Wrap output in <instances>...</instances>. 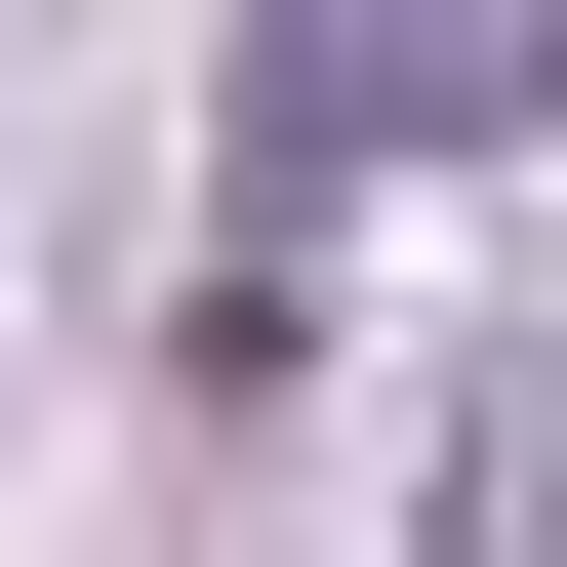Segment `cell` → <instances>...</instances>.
Here are the masks:
<instances>
[{
    "label": "cell",
    "mask_w": 567,
    "mask_h": 567,
    "mask_svg": "<svg viewBox=\"0 0 567 567\" xmlns=\"http://www.w3.org/2000/svg\"><path fill=\"white\" fill-rule=\"evenodd\" d=\"M486 567H567V365H527V405H486Z\"/></svg>",
    "instance_id": "6da1fadb"
},
{
    "label": "cell",
    "mask_w": 567,
    "mask_h": 567,
    "mask_svg": "<svg viewBox=\"0 0 567 567\" xmlns=\"http://www.w3.org/2000/svg\"><path fill=\"white\" fill-rule=\"evenodd\" d=\"M446 82H486V122H527V82H567V0H446Z\"/></svg>",
    "instance_id": "7a4b0ae2"
}]
</instances>
